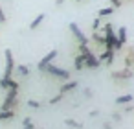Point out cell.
<instances>
[{
	"label": "cell",
	"mask_w": 134,
	"mask_h": 129,
	"mask_svg": "<svg viewBox=\"0 0 134 129\" xmlns=\"http://www.w3.org/2000/svg\"><path fill=\"white\" fill-rule=\"evenodd\" d=\"M79 55H83L85 66H88V68H99V66H101L99 61H97V57L90 52L88 44H81V46H79Z\"/></svg>",
	"instance_id": "cell-4"
},
{
	"label": "cell",
	"mask_w": 134,
	"mask_h": 129,
	"mask_svg": "<svg viewBox=\"0 0 134 129\" xmlns=\"http://www.w3.org/2000/svg\"><path fill=\"white\" fill-rule=\"evenodd\" d=\"M0 22H6V13H4L2 6H0Z\"/></svg>",
	"instance_id": "cell-25"
},
{
	"label": "cell",
	"mask_w": 134,
	"mask_h": 129,
	"mask_svg": "<svg viewBox=\"0 0 134 129\" xmlns=\"http://www.w3.org/2000/svg\"><path fill=\"white\" fill-rule=\"evenodd\" d=\"M112 11H114V9H112V8H110V6H107V8H101V9H99V13H97V15H99V19H103V17H108V15H110V13H112Z\"/></svg>",
	"instance_id": "cell-14"
},
{
	"label": "cell",
	"mask_w": 134,
	"mask_h": 129,
	"mask_svg": "<svg viewBox=\"0 0 134 129\" xmlns=\"http://www.w3.org/2000/svg\"><path fill=\"white\" fill-rule=\"evenodd\" d=\"M103 39H105V50H121L119 46H118V39H116V33H114V28H112V24L110 22H107L105 26H103Z\"/></svg>",
	"instance_id": "cell-3"
},
{
	"label": "cell",
	"mask_w": 134,
	"mask_h": 129,
	"mask_svg": "<svg viewBox=\"0 0 134 129\" xmlns=\"http://www.w3.org/2000/svg\"><path fill=\"white\" fill-rule=\"evenodd\" d=\"M57 54H59V52H57L55 48H53V50H50V52H48V54H46V55L41 59V63H39V70H44L48 65H52V61L57 57Z\"/></svg>",
	"instance_id": "cell-7"
},
{
	"label": "cell",
	"mask_w": 134,
	"mask_h": 129,
	"mask_svg": "<svg viewBox=\"0 0 134 129\" xmlns=\"http://www.w3.org/2000/svg\"><path fill=\"white\" fill-rule=\"evenodd\" d=\"M132 76V70H123V72H116L114 78H130Z\"/></svg>",
	"instance_id": "cell-18"
},
{
	"label": "cell",
	"mask_w": 134,
	"mask_h": 129,
	"mask_svg": "<svg viewBox=\"0 0 134 129\" xmlns=\"http://www.w3.org/2000/svg\"><path fill=\"white\" fill-rule=\"evenodd\" d=\"M85 96L90 98V96H92V90H90V89H85Z\"/></svg>",
	"instance_id": "cell-26"
},
{
	"label": "cell",
	"mask_w": 134,
	"mask_h": 129,
	"mask_svg": "<svg viewBox=\"0 0 134 129\" xmlns=\"http://www.w3.org/2000/svg\"><path fill=\"white\" fill-rule=\"evenodd\" d=\"M28 105H30L31 109H39V107H41V103H39L37 100H30V101H28Z\"/></svg>",
	"instance_id": "cell-23"
},
{
	"label": "cell",
	"mask_w": 134,
	"mask_h": 129,
	"mask_svg": "<svg viewBox=\"0 0 134 129\" xmlns=\"http://www.w3.org/2000/svg\"><path fill=\"white\" fill-rule=\"evenodd\" d=\"M97 61H99V65H112V61H114V52L112 50H105L99 57H97Z\"/></svg>",
	"instance_id": "cell-8"
},
{
	"label": "cell",
	"mask_w": 134,
	"mask_h": 129,
	"mask_svg": "<svg viewBox=\"0 0 134 129\" xmlns=\"http://www.w3.org/2000/svg\"><path fill=\"white\" fill-rule=\"evenodd\" d=\"M92 39H94L96 43H99V44H103V46H105V39H103V35H101V33H94V37H92Z\"/></svg>",
	"instance_id": "cell-20"
},
{
	"label": "cell",
	"mask_w": 134,
	"mask_h": 129,
	"mask_svg": "<svg viewBox=\"0 0 134 129\" xmlns=\"http://www.w3.org/2000/svg\"><path fill=\"white\" fill-rule=\"evenodd\" d=\"M17 72H19L20 76H28V74H30V68H28L26 65H20V63H19V66H17Z\"/></svg>",
	"instance_id": "cell-16"
},
{
	"label": "cell",
	"mask_w": 134,
	"mask_h": 129,
	"mask_svg": "<svg viewBox=\"0 0 134 129\" xmlns=\"http://www.w3.org/2000/svg\"><path fill=\"white\" fill-rule=\"evenodd\" d=\"M44 19H46V15H44V13H39V15H37V17H35V19L31 20V24H30V28H31V30H35V28H39V26L42 24V20H44Z\"/></svg>",
	"instance_id": "cell-10"
},
{
	"label": "cell",
	"mask_w": 134,
	"mask_h": 129,
	"mask_svg": "<svg viewBox=\"0 0 134 129\" xmlns=\"http://www.w3.org/2000/svg\"><path fill=\"white\" fill-rule=\"evenodd\" d=\"M61 98H63V94L59 92V94H57L55 98H52V100H50V103H57V101H61Z\"/></svg>",
	"instance_id": "cell-24"
},
{
	"label": "cell",
	"mask_w": 134,
	"mask_h": 129,
	"mask_svg": "<svg viewBox=\"0 0 134 129\" xmlns=\"http://www.w3.org/2000/svg\"><path fill=\"white\" fill-rule=\"evenodd\" d=\"M70 32L74 33V37L77 39V43H79V46L81 44H88V39H86V35L83 33V30L75 24V22H70Z\"/></svg>",
	"instance_id": "cell-6"
},
{
	"label": "cell",
	"mask_w": 134,
	"mask_h": 129,
	"mask_svg": "<svg viewBox=\"0 0 134 129\" xmlns=\"http://www.w3.org/2000/svg\"><path fill=\"white\" fill-rule=\"evenodd\" d=\"M75 2H83V0H75Z\"/></svg>",
	"instance_id": "cell-28"
},
{
	"label": "cell",
	"mask_w": 134,
	"mask_h": 129,
	"mask_svg": "<svg viewBox=\"0 0 134 129\" xmlns=\"http://www.w3.org/2000/svg\"><path fill=\"white\" fill-rule=\"evenodd\" d=\"M110 4H112V6H110L112 9H118V8L123 6V0H110Z\"/></svg>",
	"instance_id": "cell-21"
},
{
	"label": "cell",
	"mask_w": 134,
	"mask_h": 129,
	"mask_svg": "<svg viewBox=\"0 0 134 129\" xmlns=\"http://www.w3.org/2000/svg\"><path fill=\"white\" fill-rule=\"evenodd\" d=\"M4 57H6V72L2 76V79H0V87L2 89H9L11 85V74H13V68H15V59H13V54L11 50H6L4 52Z\"/></svg>",
	"instance_id": "cell-1"
},
{
	"label": "cell",
	"mask_w": 134,
	"mask_h": 129,
	"mask_svg": "<svg viewBox=\"0 0 134 129\" xmlns=\"http://www.w3.org/2000/svg\"><path fill=\"white\" fill-rule=\"evenodd\" d=\"M74 89H77V81H66V83L61 87V94L70 92V90H74Z\"/></svg>",
	"instance_id": "cell-11"
},
{
	"label": "cell",
	"mask_w": 134,
	"mask_h": 129,
	"mask_svg": "<svg viewBox=\"0 0 134 129\" xmlns=\"http://www.w3.org/2000/svg\"><path fill=\"white\" fill-rule=\"evenodd\" d=\"M130 101H132V94H121V96L116 98V103H118V105H121V103H130Z\"/></svg>",
	"instance_id": "cell-12"
},
{
	"label": "cell",
	"mask_w": 134,
	"mask_h": 129,
	"mask_svg": "<svg viewBox=\"0 0 134 129\" xmlns=\"http://www.w3.org/2000/svg\"><path fill=\"white\" fill-rule=\"evenodd\" d=\"M42 72H48V74H52V76H57V78H61L63 81H70V72H68L66 68H59V66H55L53 63L48 65Z\"/></svg>",
	"instance_id": "cell-5"
},
{
	"label": "cell",
	"mask_w": 134,
	"mask_h": 129,
	"mask_svg": "<svg viewBox=\"0 0 134 129\" xmlns=\"http://www.w3.org/2000/svg\"><path fill=\"white\" fill-rule=\"evenodd\" d=\"M13 116H15L13 111H0V122H2V120H9Z\"/></svg>",
	"instance_id": "cell-15"
},
{
	"label": "cell",
	"mask_w": 134,
	"mask_h": 129,
	"mask_svg": "<svg viewBox=\"0 0 134 129\" xmlns=\"http://www.w3.org/2000/svg\"><path fill=\"white\" fill-rule=\"evenodd\" d=\"M17 100H19V83L17 81H11L9 89H8V96L0 107V111H13V107L17 105Z\"/></svg>",
	"instance_id": "cell-2"
},
{
	"label": "cell",
	"mask_w": 134,
	"mask_h": 129,
	"mask_svg": "<svg viewBox=\"0 0 134 129\" xmlns=\"http://www.w3.org/2000/svg\"><path fill=\"white\" fill-rule=\"evenodd\" d=\"M103 129H112V123H103Z\"/></svg>",
	"instance_id": "cell-27"
},
{
	"label": "cell",
	"mask_w": 134,
	"mask_h": 129,
	"mask_svg": "<svg viewBox=\"0 0 134 129\" xmlns=\"http://www.w3.org/2000/svg\"><path fill=\"white\" fill-rule=\"evenodd\" d=\"M116 39H118V46H119V48H123V46H125V43H127V28H125V26H121V28L118 30Z\"/></svg>",
	"instance_id": "cell-9"
},
{
	"label": "cell",
	"mask_w": 134,
	"mask_h": 129,
	"mask_svg": "<svg viewBox=\"0 0 134 129\" xmlns=\"http://www.w3.org/2000/svg\"><path fill=\"white\" fill-rule=\"evenodd\" d=\"M64 123H66L68 127H77V129H81V127H83V123H79V122H75V120H72V118H68Z\"/></svg>",
	"instance_id": "cell-17"
},
{
	"label": "cell",
	"mask_w": 134,
	"mask_h": 129,
	"mask_svg": "<svg viewBox=\"0 0 134 129\" xmlns=\"http://www.w3.org/2000/svg\"><path fill=\"white\" fill-rule=\"evenodd\" d=\"M22 129H35V125H33V122H31V118H24V122H22Z\"/></svg>",
	"instance_id": "cell-19"
},
{
	"label": "cell",
	"mask_w": 134,
	"mask_h": 129,
	"mask_svg": "<svg viewBox=\"0 0 134 129\" xmlns=\"http://www.w3.org/2000/svg\"><path fill=\"white\" fill-rule=\"evenodd\" d=\"M74 66H75L77 70H83V68H85V59H83V55H77V57H75Z\"/></svg>",
	"instance_id": "cell-13"
},
{
	"label": "cell",
	"mask_w": 134,
	"mask_h": 129,
	"mask_svg": "<svg viewBox=\"0 0 134 129\" xmlns=\"http://www.w3.org/2000/svg\"><path fill=\"white\" fill-rule=\"evenodd\" d=\"M99 26H101V19H96V20L92 22V30H94V32H97V30H99Z\"/></svg>",
	"instance_id": "cell-22"
}]
</instances>
